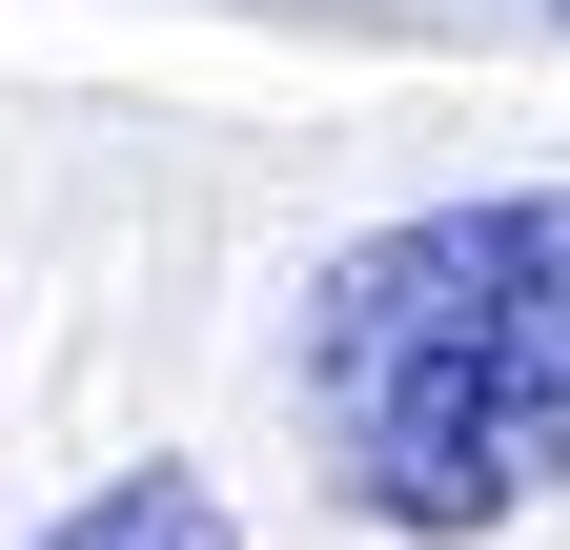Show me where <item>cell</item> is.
Masks as SVG:
<instances>
[{"label": "cell", "instance_id": "obj_1", "mask_svg": "<svg viewBox=\"0 0 570 550\" xmlns=\"http://www.w3.org/2000/svg\"><path fill=\"white\" fill-rule=\"evenodd\" d=\"M285 407H306L326 490L407 550L550 510L570 490V184H469L326 245L306 326H285Z\"/></svg>", "mask_w": 570, "mask_h": 550}, {"label": "cell", "instance_id": "obj_2", "mask_svg": "<svg viewBox=\"0 0 570 550\" xmlns=\"http://www.w3.org/2000/svg\"><path fill=\"white\" fill-rule=\"evenodd\" d=\"M21 550H245V510L204 490V469H122V490H82V510L21 530Z\"/></svg>", "mask_w": 570, "mask_h": 550}, {"label": "cell", "instance_id": "obj_3", "mask_svg": "<svg viewBox=\"0 0 570 550\" xmlns=\"http://www.w3.org/2000/svg\"><path fill=\"white\" fill-rule=\"evenodd\" d=\"M550 21H570V0H550Z\"/></svg>", "mask_w": 570, "mask_h": 550}]
</instances>
